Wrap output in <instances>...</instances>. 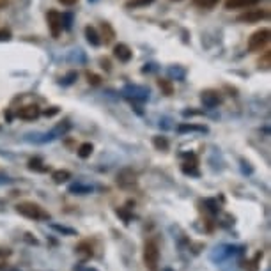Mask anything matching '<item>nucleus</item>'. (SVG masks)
Wrapping results in <instances>:
<instances>
[{
	"label": "nucleus",
	"instance_id": "nucleus-31",
	"mask_svg": "<svg viewBox=\"0 0 271 271\" xmlns=\"http://www.w3.org/2000/svg\"><path fill=\"white\" fill-rule=\"evenodd\" d=\"M165 271H172V269H165Z\"/></svg>",
	"mask_w": 271,
	"mask_h": 271
},
{
	"label": "nucleus",
	"instance_id": "nucleus-13",
	"mask_svg": "<svg viewBox=\"0 0 271 271\" xmlns=\"http://www.w3.org/2000/svg\"><path fill=\"white\" fill-rule=\"evenodd\" d=\"M52 179L60 184V183H66L68 179H71V174H69L68 170H55V172L52 174Z\"/></svg>",
	"mask_w": 271,
	"mask_h": 271
},
{
	"label": "nucleus",
	"instance_id": "nucleus-9",
	"mask_svg": "<svg viewBox=\"0 0 271 271\" xmlns=\"http://www.w3.org/2000/svg\"><path fill=\"white\" fill-rule=\"evenodd\" d=\"M261 0H225V9H245V7H254Z\"/></svg>",
	"mask_w": 271,
	"mask_h": 271
},
{
	"label": "nucleus",
	"instance_id": "nucleus-27",
	"mask_svg": "<svg viewBox=\"0 0 271 271\" xmlns=\"http://www.w3.org/2000/svg\"><path fill=\"white\" fill-rule=\"evenodd\" d=\"M57 112H59V110H57V108L53 107L52 110H46V112H45V115H53V114H57Z\"/></svg>",
	"mask_w": 271,
	"mask_h": 271
},
{
	"label": "nucleus",
	"instance_id": "nucleus-26",
	"mask_svg": "<svg viewBox=\"0 0 271 271\" xmlns=\"http://www.w3.org/2000/svg\"><path fill=\"white\" fill-rule=\"evenodd\" d=\"M59 2L62 4V6H75L78 0H59Z\"/></svg>",
	"mask_w": 271,
	"mask_h": 271
},
{
	"label": "nucleus",
	"instance_id": "nucleus-1",
	"mask_svg": "<svg viewBox=\"0 0 271 271\" xmlns=\"http://www.w3.org/2000/svg\"><path fill=\"white\" fill-rule=\"evenodd\" d=\"M16 213L29 220H34V222H41V220H50L48 211H45L39 204L36 202H20L16 204Z\"/></svg>",
	"mask_w": 271,
	"mask_h": 271
},
{
	"label": "nucleus",
	"instance_id": "nucleus-28",
	"mask_svg": "<svg viewBox=\"0 0 271 271\" xmlns=\"http://www.w3.org/2000/svg\"><path fill=\"white\" fill-rule=\"evenodd\" d=\"M101 64H103V68H107V71L110 69V62H108L107 59H101Z\"/></svg>",
	"mask_w": 271,
	"mask_h": 271
},
{
	"label": "nucleus",
	"instance_id": "nucleus-24",
	"mask_svg": "<svg viewBox=\"0 0 271 271\" xmlns=\"http://www.w3.org/2000/svg\"><path fill=\"white\" fill-rule=\"evenodd\" d=\"M269 52H266L264 53V59H262V60H259V66H262V68H268V66H269Z\"/></svg>",
	"mask_w": 271,
	"mask_h": 271
},
{
	"label": "nucleus",
	"instance_id": "nucleus-15",
	"mask_svg": "<svg viewBox=\"0 0 271 271\" xmlns=\"http://www.w3.org/2000/svg\"><path fill=\"white\" fill-rule=\"evenodd\" d=\"M153 2L154 0H128L124 4V7H128V9H135V7H145Z\"/></svg>",
	"mask_w": 271,
	"mask_h": 271
},
{
	"label": "nucleus",
	"instance_id": "nucleus-16",
	"mask_svg": "<svg viewBox=\"0 0 271 271\" xmlns=\"http://www.w3.org/2000/svg\"><path fill=\"white\" fill-rule=\"evenodd\" d=\"M220 0H193V6L200 7V9H211L218 4Z\"/></svg>",
	"mask_w": 271,
	"mask_h": 271
},
{
	"label": "nucleus",
	"instance_id": "nucleus-20",
	"mask_svg": "<svg viewBox=\"0 0 271 271\" xmlns=\"http://www.w3.org/2000/svg\"><path fill=\"white\" fill-rule=\"evenodd\" d=\"M177 131H179V133H183V131H206V128L195 126V124H181L177 128Z\"/></svg>",
	"mask_w": 271,
	"mask_h": 271
},
{
	"label": "nucleus",
	"instance_id": "nucleus-25",
	"mask_svg": "<svg viewBox=\"0 0 271 271\" xmlns=\"http://www.w3.org/2000/svg\"><path fill=\"white\" fill-rule=\"evenodd\" d=\"M9 255H11V250L9 248H0V259L9 257Z\"/></svg>",
	"mask_w": 271,
	"mask_h": 271
},
{
	"label": "nucleus",
	"instance_id": "nucleus-23",
	"mask_svg": "<svg viewBox=\"0 0 271 271\" xmlns=\"http://www.w3.org/2000/svg\"><path fill=\"white\" fill-rule=\"evenodd\" d=\"M9 39H11V30L9 29L0 30V41H9Z\"/></svg>",
	"mask_w": 271,
	"mask_h": 271
},
{
	"label": "nucleus",
	"instance_id": "nucleus-14",
	"mask_svg": "<svg viewBox=\"0 0 271 271\" xmlns=\"http://www.w3.org/2000/svg\"><path fill=\"white\" fill-rule=\"evenodd\" d=\"M92 151H94V145L91 144V142H85V144H82L78 147V151H76V153H78V156L80 158H89L92 154Z\"/></svg>",
	"mask_w": 271,
	"mask_h": 271
},
{
	"label": "nucleus",
	"instance_id": "nucleus-3",
	"mask_svg": "<svg viewBox=\"0 0 271 271\" xmlns=\"http://www.w3.org/2000/svg\"><path fill=\"white\" fill-rule=\"evenodd\" d=\"M269 41V29H261L254 32L248 39V50L250 52H261Z\"/></svg>",
	"mask_w": 271,
	"mask_h": 271
},
{
	"label": "nucleus",
	"instance_id": "nucleus-30",
	"mask_svg": "<svg viewBox=\"0 0 271 271\" xmlns=\"http://www.w3.org/2000/svg\"><path fill=\"white\" fill-rule=\"evenodd\" d=\"M4 266H6V264H4V262H0V268H4Z\"/></svg>",
	"mask_w": 271,
	"mask_h": 271
},
{
	"label": "nucleus",
	"instance_id": "nucleus-5",
	"mask_svg": "<svg viewBox=\"0 0 271 271\" xmlns=\"http://www.w3.org/2000/svg\"><path fill=\"white\" fill-rule=\"evenodd\" d=\"M46 20H48V27L52 30V36L59 37L60 32H62V14L57 13L55 9H50L48 14H46Z\"/></svg>",
	"mask_w": 271,
	"mask_h": 271
},
{
	"label": "nucleus",
	"instance_id": "nucleus-11",
	"mask_svg": "<svg viewBox=\"0 0 271 271\" xmlns=\"http://www.w3.org/2000/svg\"><path fill=\"white\" fill-rule=\"evenodd\" d=\"M85 37H87V41L91 43L92 46H99V45H101V36H99L98 30H96L94 27H91V25L85 27Z\"/></svg>",
	"mask_w": 271,
	"mask_h": 271
},
{
	"label": "nucleus",
	"instance_id": "nucleus-29",
	"mask_svg": "<svg viewBox=\"0 0 271 271\" xmlns=\"http://www.w3.org/2000/svg\"><path fill=\"white\" fill-rule=\"evenodd\" d=\"M7 6V0H0V9H2V7H6Z\"/></svg>",
	"mask_w": 271,
	"mask_h": 271
},
{
	"label": "nucleus",
	"instance_id": "nucleus-18",
	"mask_svg": "<svg viewBox=\"0 0 271 271\" xmlns=\"http://www.w3.org/2000/svg\"><path fill=\"white\" fill-rule=\"evenodd\" d=\"M69 192L78 193V195H85V193H91L92 188L91 186H84V184H73V186L69 188Z\"/></svg>",
	"mask_w": 271,
	"mask_h": 271
},
{
	"label": "nucleus",
	"instance_id": "nucleus-7",
	"mask_svg": "<svg viewBox=\"0 0 271 271\" xmlns=\"http://www.w3.org/2000/svg\"><path fill=\"white\" fill-rule=\"evenodd\" d=\"M16 115L20 119H23V121H34V119H37L41 115V110L37 105H25V107H22L18 110Z\"/></svg>",
	"mask_w": 271,
	"mask_h": 271
},
{
	"label": "nucleus",
	"instance_id": "nucleus-17",
	"mask_svg": "<svg viewBox=\"0 0 271 271\" xmlns=\"http://www.w3.org/2000/svg\"><path fill=\"white\" fill-rule=\"evenodd\" d=\"M153 144L158 151H167L169 149V140L165 137H154L153 138Z\"/></svg>",
	"mask_w": 271,
	"mask_h": 271
},
{
	"label": "nucleus",
	"instance_id": "nucleus-22",
	"mask_svg": "<svg viewBox=\"0 0 271 271\" xmlns=\"http://www.w3.org/2000/svg\"><path fill=\"white\" fill-rule=\"evenodd\" d=\"M158 84H160V87H163V89H165V92H167V96L172 94V85H170V84L167 82V80H160V82H158Z\"/></svg>",
	"mask_w": 271,
	"mask_h": 271
},
{
	"label": "nucleus",
	"instance_id": "nucleus-8",
	"mask_svg": "<svg viewBox=\"0 0 271 271\" xmlns=\"http://www.w3.org/2000/svg\"><path fill=\"white\" fill-rule=\"evenodd\" d=\"M114 57L119 60V62H130L131 57H133V52L131 48L124 43H119V45L114 46Z\"/></svg>",
	"mask_w": 271,
	"mask_h": 271
},
{
	"label": "nucleus",
	"instance_id": "nucleus-4",
	"mask_svg": "<svg viewBox=\"0 0 271 271\" xmlns=\"http://www.w3.org/2000/svg\"><path fill=\"white\" fill-rule=\"evenodd\" d=\"M138 183V176L133 169H122L121 172L117 174V184L119 188L122 190H133L137 188Z\"/></svg>",
	"mask_w": 271,
	"mask_h": 271
},
{
	"label": "nucleus",
	"instance_id": "nucleus-19",
	"mask_svg": "<svg viewBox=\"0 0 271 271\" xmlns=\"http://www.w3.org/2000/svg\"><path fill=\"white\" fill-rule=\"evenodd\" d=\"M76 250H78V254L85 255V257H91V255L94 254V252H92V246L89 245V243H85V241H84V243H80L78 248H76Z\"/></svg>",
	"mask_w": 271,
	"mask_h": 271
},
{
	"label": "nucleus",
	"instance_id": "nucleus-10",
	"mask_svg": "<svg viewBox=\"0 0 271 271\" xmlns=\"http://www.w3.org/2000/svg\"><path fill=\"white\" fill-rule=\"evenodd\" d=\"M202 103L206 105V107L213 108V107H216V105L222 103V98H220L218 92H215V91H204L202 92Z\"/></svg>",
	"mask_w": 271,
	"mask_h": 271
},
{
	"label": "nucleus",
	"instance_id": "nucleus-12",
	"mask_svg": "<svg viewBox=\"0 0 271 271\" xmlns=\"http://www.w3.org/2000/svg\"><path fill=\"white\" fill-rule=\"evenodd\" d=\"M101 30H103V39H105V45H108V43H112L114 41V37H115V32H114V29L110 27V23H107V22H103L101 23Z\"/></svg>",
	"mask_w": 271,
	"mask_h": 271
},
{
	"label": "nucleus",
	"instance_id": "nucleus-6",
	"mask_svg": "<svg viewBox=\"0 0 271 271\" xmlns=\"http://www.w3.org/2000/svg\"><path fill=\"white\" fill-rule=\"evenodd\" d=\"M264 18H268V13H266L264 9H248L246 13L239 14L236 20L239 23H257V22L264 20Z\"/></svg>",
	"mask_w": 271,
	"mask_h": 271
},
{
	"label": "nucleus",
	"instance_id": "nucleus-2",
	"mask_svg": "<svg viewBox=\"0 0 271 271\" xmlns=\"http://www.w3.org/2000/svg\"><path fill=\"white\" fill-rule=\"evenodd\" d=\"M144 264L149 271H156L160 264V248L156 241H147L144 246Z\"/></svg>",
	"mask_w": 271,
	"mask_h": 271
},
{
	"label": "nucleus",
	"instance_id": "nucleus-21",
	"mask_svg": "<svg viewBox=\"0 0 271 271\" xmlns=\"http://www.w3.org/2000/svg\"><path fill=\"white\" fill-rule=\"evenodd\" d=\"M87 80H89V84H92V85H98L101 82V78H99L98 75H94V73H87Z\"/></svg>",
	"mask_w": 271,
	"mask_h": 271
}]
</instances>
